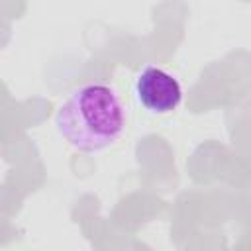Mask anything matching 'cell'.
Segmentation results:
<instances>
[{
    "label": "cell",
    "mask_w": 251,
    "mask_h": 251,
    "mask_svg": "<svg viewBox=\"0 0 251 251\" xmlns=\"http://www.w3.org/2000/svg\"><path fill=\"white\" fill-rule=\"evenodd\" d=\"M55 127L71 147L82 153H98L124 133L122 100L106 84L78 86L57 110Z\"/></svg>",
    "instance_id": "6da1fadb"
},
{
    "label": "cell",
    "mask_w": 251,
    "mask_h": 251,
    "mask_svg": "<svg viewBox=\"0 0 251 251\" xmlns=\"http://www.w3.org/2000/svg\"><path fill=\"white\" fill-rule=\"evenodd\" d=\"M135 98L151 114H171L182 100V88L173 75L147 65L135 78Z\"/></svg>",
    "instance_id": "7a4b0ae2"
}]
</instances>
